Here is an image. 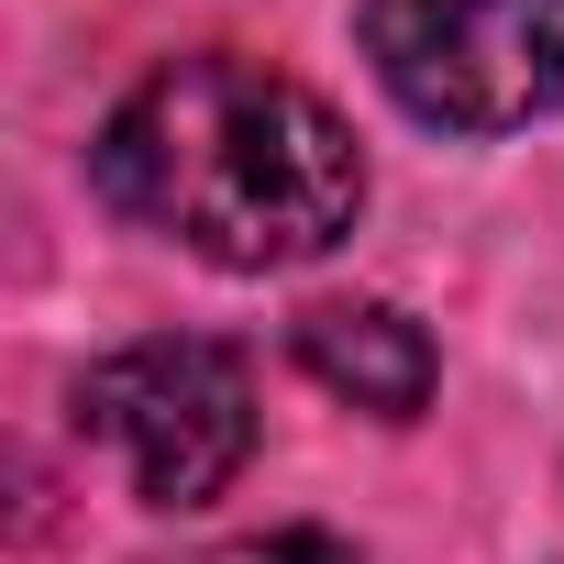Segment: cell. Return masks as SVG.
<instances>
[{
    "label": "cell",
    "instance_id": "1",
    "mask_svg": "<svg viewBox=\"0 0 564 564\" xmlns=\"http://www.w3.org/2000/svg\"><path fill=\"white\" fill-rule=\"evenodd\" d=\"M100 199L199 265L265 276V265H311L355 232L366 210V155L333 122L322 89L276 78L254 56H177L155 67L111 133H100Z\"/></svg>",
    "mask_w": 564,
    "mask_h": 564
},
{
    "label": "cell",
    "instance_id": "2",
    "mask_svg": "<svg viewBox=\"0 0 564 564\" xmlns=\"http://www.w3.org/2000/svg\"><path fill=\"white\" fill-rule=\"evenodd\" d=\"M78 432L133 476L144 509H199L254 454V377L210 333H144L78 377Z\"/></svg>",
    "mask_w": 564,
    "mask_h": 564
},
{
    "label": "cell",
    "instance_id": "3",
    "mask_svg": "<svg viewBox=\"0 0 564 564\" xmlns=\"http://www.w3.org/2000/svg\"><path fill=\"white\" fill-rule=\"evenodd\" d=\"M366 56L399 111L443 133H520L564 111V0H366Z\"/></svg>",
    "mask_w": 564,
    "mask_h": 564
},
{
    "label": "cell",
    "instance_id": "4",
    "mask_svg": "<svg viewBox=\"0 0 564 564\" xmlns=\"http://www.w3.org/2000/svg\"><path fill=\"white\" fill-rule=\"evenodd\" d=\"M300 366L333 399L377 410V421H421L432 410V377H443L432 333L410 311H388V300H322V311H300Z\"/></svg>",
    "mask_w": 564,
    "mask_h": 564
},
{
    "label": "cell",
    "instance_id": "5",
    "mask_svg": "<svg viewBox=\"0 0 564 564\" xmlns=\"http://www.w3.org/2000/svg\"><path fill=\"white\" fill-rule=\"evenodd\" d=\"M243 564H355L344 542H322V531H276V542H254Z\"/></svg>",
    "mask_w": 564,
    "mask_h": 564
}]
</instances>
